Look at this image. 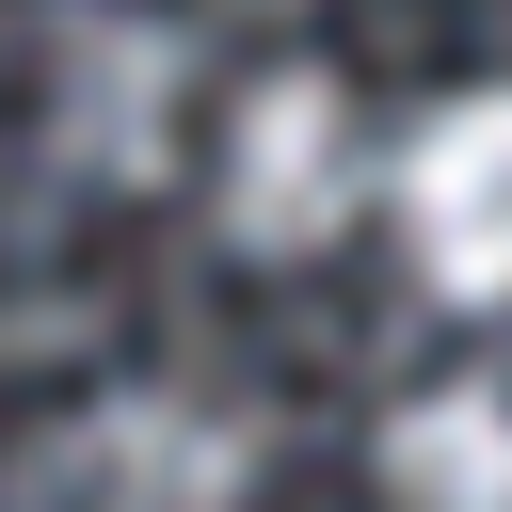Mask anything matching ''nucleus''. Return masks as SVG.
Listing matches in <instances>:
<instances>
[{"mask_svg": "<svg viewBox=\"0 0 512 512\" xmlns=\"http://www.w3.org/2000/svg\"><path fill=\"white\" fill-rule=\"evenodd\" d=\"M384 208H400V256H416L448 304H512V80L448 96V112L400 144Z\"/></svg>", "mask_w": 512, "mask_h": 512, "instance_id": "3", "label": "nucleus"}, {"mask_svg": "<svg viewBox=\"0 0 512 512\" xmlns=\"http://www.w3.org/2000/svg\"><path fill=\"white\" fill-rule=\"evenodd\" d=\"M48 144L112 192H144L176 160V32L160 16H80L64 64H48Z\"/></svg>", "mask_w": 512, "mask_h": 512, "instance_id": "4", "label": "nucleus"}, {"mask_svg": "<svg viewBox=\"0 0 512 512\" xmlns=\"http://www.w3.org/2000/svg\"><path fill=\"white\" fill-rule=\"evenodd\" d=\"M208 208H224L240 256H336L352 208H368V128H352V96H336L320 64L240 80L224 160H208Z\"/></svg>", "mask_w": 512, "mask_h": 512, "instance_id": "1", "label": "nucleus"}, {"mask_svg": "<svg viewBox=\"0 0 512 512\" xmlns=\"http://www.w3.org/2000/svg\"><path fill=\"white\" fill-rule=\"evenodd\" d=\"M384 496L400 512H512V384H416L384 416Z\"/></svg>", "mask_w": 512, "mask_h": 512, "instance_id": "5", "label": "nucleus"}, {"mask_svg": "<svg viewBox=\"0 0 512 512\" xmlns=\"http://www.w3.org/2000/svg\"><path fill=\"white\" fill-rule=\"evenodd\" d=\"M80 512H256V432L192 384H112L80 400V432L48 448Z\"/></svg>", "mask_w": 512, "mask_h": 512, "instance_id": "2", "label": "nucleus"}]
</instances>
